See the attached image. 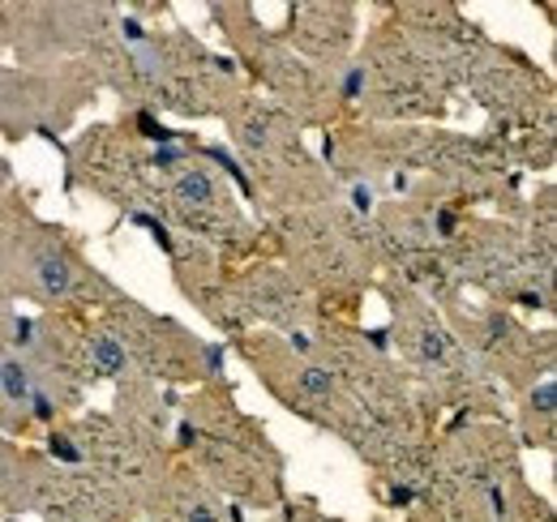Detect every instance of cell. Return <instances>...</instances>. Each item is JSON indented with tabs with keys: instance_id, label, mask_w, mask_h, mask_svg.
<instances>
[{
	"instance_id": "1",
	"label": "cell",
	"mask_w": 557,
	"mask_h": 522,
	"mask_svg": "<svg viewBox=\"0 0 557 522\" xmlns=\"http://www.w3.org/2000/svg\"><path fill=\"white\" fill-rule=\"evenodd\" d=\"M30 415H52L48 386L35 377V369L13 347H0V424L17 428Z\"/></svg>"
},
{
	"instance_id": "2",
	"label": "cell",
	"mask_w": 557,
	"mask_h": 522,
	"mask_svg": "<svg viewBox=\"0 0 557 522\" xmlns=\"http://www.w3.org/2000/svg\"><path fill=\"white\" fill-rule=\"evenodd\" d=\"M13 467H17V450L0 442V488L9 484V475H13Z\"/></svg>"
}]
</instances>
